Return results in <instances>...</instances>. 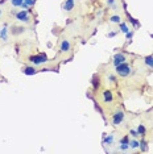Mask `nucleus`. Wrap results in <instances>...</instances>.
<instances>
[{"instance_id": "nucleus-2", "label": "nucleus", "mask_w": 153, "mask_h": 154, "mask_svg": "<svg viewBox=\"0 0 153 154\" xmlns=\"http://www.w3.org/2000/svg\"><path fill=\"white\" fill-rule=\"evenodd\" d=\"M29 62L34 66H41L48 62V55L45 53H38L36 55H30L29 57Z\"/></svg>"}, {"instance_id": "nucleus-4", "label": "nucleus", "mask_w": 153, "mask_h": 154, "mask_svg": "<svg viewBox=\"0 0 153 154\" xmlns=\"http://www.w3.org/2000/svg\"><path fill=\"white\" fill-rule=\"evenodd\" d=\"M123 120H124V112L123 111H117V112H115L114 113L111 122H112L114 127H117V125H120L121 122H123Z\"/></svg>"}, {"instance_id": "nucleus-29", "label": "nucleus", "mask_w": 153, "mask_h": 154, "mask_svg": "<svg viewBox=\"0 0 153 154\" xmlns=\"http://www.w3.org/2000/svg\"><path fill=\"white\" fill-rule=\"evenodd\" d=\"M0 16H2V8H0Z\"/></svg>"}, {"instance_id": "nucleus-27", "label": "nucleus", "mask_w": 153, "mask_h": 154, "mask_svg": "<svg viewBox=\"0 0 153 154\" xmlns=\"http://www.w3.org/2000/svg\"><path fill=\"white\" fill-rule=\"evenodd\" d=\"M126 36H127V40H128V41H130V40H131V38H132V37H133V30H130V32H128V33L126 34Z\"/></svg>"}, {"instance_id": "nucleus-13", "label": "nucleus", "mask_w": 153, "mask_h": 154, "mask_svg": "<svg viewBox=\"0 0 153 154\" xmlns=\"http://www.w3.org/2000/svg\"><path fill=\"white\" fill-rule=\"evenodd\" d=\"M139 145H140V141H139L137 138H132V140H130V149L136 150V149L139 148Z\"/></svg>"}, {"instance_id": "nucleus-24", "label": "nucleus", "mask_w": 153, "mask_h": 154, "mask_svg": "<svg viewBox=\"0 0 153 154\" xmlns=\"http://www.w3.org/2000/svg\"><path fill=\"white\" fill-rule=\"evenodd\" d=\"M20 8H21V9H25V11H29L30 7H29V4H27L25 2H23V3H21V5H20Z\"/></svg>"}, {"instance_id": "nucleus-28", "label": "nucleus", "mask_w": 153, "mask_h": 154, "mask_svg": "<svg viewBox=\"0 0 153 154\" xmlns=\"http://www.w3.org/2000/svg\"><path fill=\"white\" fill-rule=\"evenodd\" d=\"M115 34H116V32H114V30H112V32H108V33H107V37H108V38H112V37H115Z\"/></svg>"}, {"instance_id": "nucleus-6", "label": "nucleus", "mask_w": 153, "mask_h": 154, "mask_svg": "<svg viewBox=\"0 0 153 154\" xmlns=\"http://www.w3.org/2000/svg\"><path fill=\"white\" fill-rule=\"evenodd\" d=\"M127 61V57L124 55L123 53H116L114 55V61H112V63L114 66H117V65H120V63H123V62H126Z\"/></svg>"}, {"instance_id": "nucleus-11", "label": "nucleus", "mask_w": 153, "mask_h": 154, "mask_svg": "<svg viewBox=\"0 0 153 154\" xmlns=\"http://www.w3.org/2000/svg\"><path fill=\"white\" fill-rule=\"evenodd\" d=\"M0 40L7 42L8 41V29H7L5 26H3L2 29H0Z\"/></svg>"}, {"instance_id": "nucleus-16", "label": "nucleus", "mask_w": 153, "mask_h": 154, "mask_svg": "<svg viewBox=\"0 0 153 154\" xmlns=\"http://www.w3.org/2000/svg\"><path fill=\"white\" fill-rule=\"evenodd\" d=\"M119 28H120V32L124 33V34H127L128 32H130V28H128V25H127L126 23H120L119 24Z\"/></svg>"}, {"instance_id": "nucleus-9", "label": "nucleus", "mask_w": 153, "mask_h": 154, "mask_svg": "<svg viewBox=\"0 0 153 154\" xmlns=\"http://www.w3.org/2000/svg\"><path fill=\"white\" fill-rule=\"evenodd\" d=\"M24 32H25V28L24 26H17V25L11 26V34H13V36H20Z\"/></svg>"}, {"instance_id": "nucleus-15", "label": "nucleus", "mask_w": 153, "mask_h": 154, "mask_svg": "<svg viewBox=\"0 0 153 154\" xmlns=\"http://www.w3.org/2000/svg\"><path fill=\"white\" fill-rule=\"evenodd\" d=\"M144 63L148 66V67L153 69V55H148V57L144 58Z\"/></svg>"}, {"instance_id": "nucleus-12", "label": "nucleus", "mask_w": 153, "mask_h": 154, "mask_svg": "<svg viewBox=\"0 0 153 154\" xmlns=\"http://www.w3.org/2000/svg\"><path fill=\"white\" fill-rule=\"evenodd\" d=\"M103 145H112L114 142V134H103Z\"/></svg>"}, {"instance_id": "nucleus-21", "label": "nucleus", "mask_w": 153, "mask_h": 154, "mask_svg": "<svg viewBox=\"0 0 153 154\" xmlns=\"http://www.w3.org/2000/svg\"><path fill=\"white\" fill-rule=\"evenodd\" d=\"M119 150H121V152L130 150V143H119Z\"/></svg>"}, {"instance_id": "nucleus-10", "label": "nucleus", "mask_w": 153, "mask_h": 154, "mask_svg": "<svg viewBox=\"0 0 153 154\" xmlns=\"http://www.w3.org/2000/svg\"><path fill=\"white\" fill-rule=\"evenodd\" d=\"M21 71H23V74H25V75H34L37 72V70H36V67H33V66H24Z\"/></svg>"}, {"instance_id": "nucleus-5", "label": "nucleus", "mask_w": 153, "mask_h": 154, "mask_svg": "<svg viewBox=\"0 0 153 154\" xmlns=\"http://www.w3.org/2000/svg\"><path fill=\"white\" fill-rule=\"evenodd\" d=\"M62 8H64L65 12H71L75 8V0H65L64 4H62Z\"/></svg>"}, {"instance_id": "nucleus-3", "label": "nucleus", "mask_w": 153, "mask_h": 154, "mask_svg": "<svg viewBox=\"0 0 153 154\" xmlns=\"http://www.w3.org/2000/svg\"><path fill=\"white\" fill-rule=\"evenodd\" d=\"M15 19L17 20L19 23H30V15L29 12L25 11V9H21V11L16 12L15 13Z\"/></svg>"}, {"instance_id": "nucleus-19", "label": "nucleus", "mask_w": 153, "mask_h": 154, "mask_svg": "<svg viewBox=\"0 0 153 154\" xmlns=\"http://www.w3.org/2000/svg\"><path fill=\"white\" fill-rule=\"evenodd\" d=\"M107 5L111 7L112 9H117V5H116V0H106Z\"/></svg>"}, {"instance_id": "nucleus-18", "label": "nucleus", "mask_w": 153, "mask_h": 154, "mask_svg": "<svg viewBox=\"0 0 153 154\" xmlns=\"http://www.w3.org/2000/svg\"><path fill=\"white\" fill-rule=\"evenodd\" d=\"M141 152H147L148 150V145H147V141L145 140H140V145H139Z\"/></svg>"}, {"instance_id": "nucleus-8", "label": "nucleus", "mask_w": 153, "mask_h": 154, "mask_svg": "<svg viewBox=\"0 0 153 154\" xmlns=\"http://www.w3.org/2000/svg\"><path fill=\"white\" fill-rule=\"evenodd\" d=\"M71 50V42L69 40H62V42L60 45V51L61 53H67Z\"/></svg>"}, {"instance_id": "nucleus-14", "label": "nucleus", "mask_w": 153, "mask_h": 154, "mask_svg": "<svg viewBox=\"0 0 153 154\" xmlns=\"http://www.w3.org/2000/svg\"><path fill=\"white\" fill-rule=\"evenodd\" d=\"M110 23H112V24H119L121 23V16L120 15H112L110 17Z\"/></svg>"}, {"instance_id": "nucleus-23", "label": "nucleus", "mask_w": 153, "mask_h": 154, "mask_svg": "<svg viewBox=\"0 0 153 154\" xmlns=\"http://www.w3.org/2000/svg\"><path fill=\"white\" fill-rule=\"evenodd\" d=\"M119 143H130V136H124L119 141Z\"/></svg>"}, {"instance_id": "nucleus-17", "label": "nucleus", "mask_w": 153, "mask_h": 154, "mask_svg": "<svg viewBox=\"0 0 153 154\" xmlns=\"http://www.w3.org/2000/svg\"><path fill=\"white\" fill-rule=\"evenodd\" d=\"M137 132H139V134L141 136V137H144L145 136V132H147V129H145V127L142 124H139L137 125Z\"/></svg>"}, {"instance_id": "nucleus-1", "label": "nucleus", "mask_w": 153, "mask_h": 154, "mask_svg": "<svg viewBox=\"0 0 153 154\" xmlns=\"http://www.w3.org/2000/svg\"><path fill=\"white\" fill-rule=\"evenodd\" d=\"M115 72L120 76H130L132 74V67L127 62H123V63L115 66Z\"/></svg>"}, {"instance_id": "nucleus-22", "label": "nucleus", "mask_w": 153, "mask_h": 154, "mask_svg": "<svg viewBox=\"0 0 153 154\" xmlns=\"http://www.w3.org/2000/svg\"><path fill=\"white\" fill-rule=\"evenodd\" d=\"M9 2H11V5L16 8V7H20V5H21V3L24 2V0H9Z\"/></svg>"}, {"instance_id": "nucleus-7", "label": "nucleus", "mask_w": 153, "mask_h": 154, "mask_svg": "<svg viewBox=\"0 0 153 154\" xmlns=\"http://www.w3.org/2000/svg\"><path fill=\"white\" fill-rule=\"evenodd\" d=\"M102 97H103L104 103H112V100H114L112 91H111V90H104L102 92Z\"/></svg>"}, {"instance_id": "nucleus-26", "label": "nucleus", "mask_w": 153, "mask_h": 154, "mask_svg": "<svg viewBox=\"0 0 153 154\" xmlns=\"http://www.w3.org/2000/svg\"><path fill=\"white\" fill-rule=\"evenodd\" d=\"M107 79H108L110 80V83H115V82H116V78H115V76L114 75H108V76H107Z\"/></svg>"}, {"instance_id": "nucleus-20", "label": "nucleus", "mask_w": 153, "mask_h": 154, "mask_svg": "<svg viewBox=\"0 0 153 154\" xmlns=\"http://www.w3.org/2000/svg\"><path fill=\"white\" fill-rule=\"evenodd\" d=\"M130 134H131L132 138H139V137H140V134H139L137 129H130Z\"/></svg>"}, {"instance_id": "nucleus-25", "label": "nucleus", "mask_w": 153, "mask_h": 154, "mask_svg": "<svg viewBox=\"0 0 153 154\" xmlns=\"http://www.w3.org/2000/svg\"><path fill=\"white\" fill-rule=\"evenodd\" d=\"M24 2H25L27 4H29V7H33L37 3V0H24Z\"/></svg>"}]
</instances>
